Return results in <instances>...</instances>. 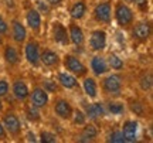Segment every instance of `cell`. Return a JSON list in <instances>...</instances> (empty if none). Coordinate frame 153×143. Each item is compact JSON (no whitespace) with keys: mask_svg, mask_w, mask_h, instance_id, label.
Here are the masks:
<instances>
[{"mask_svg":"<svg viewBox=\"0 0 153 143\" xmlns=\"http://www.w3.org/2000/svg\"><path fill=\"white\" fill-rule=\"evenodd\" d=\"M106 62H108V65H109V70H112V71L120 72L125 68V61L122 60L118 54H115V53H111V54L108 55Z\"/></svg>","mask_w":153,"mask_h":143,"instance_id":"obj_27","label":"cell"},{"mask_svg":"<svg viewBox=\"0 0 153 143\" xmlns=\"http://www.w3.org/2000/svg\"><path fill=\"white\" fill-rule=\"evenodd\" d=\"M71 121L75 126H82L84 123L88 122V118L85 115V112L81 109H75L74 108V112H72V116H71Z\"/></svg>","mask_w":153,"mask_h":143,"instance_id":"obj_30","label":"cell"},{"mask_svg":"<svg viewBox=\"0 0 153 143\" xmlns=\"http://www.w3.org/2000/svg\"><path fill=\"white\" fill-rule=\"evenodd\" d=\"M57 82L61 88L64 89H78L79 88V82H78V78L75 75H72L71 72L68 71H60L57 74Z\"/></svg>","mask_w":153,"mask_h":143,"instance_id":"obj_20","label":"cell"},{"mask_svg":"<svg viewBox=\"0 0 153 143\" xmlns=\"http://www.w3.org/2000/svg\"><path fill=\"white\" fill-rule=\"evenodd\" d=\"M41 87H43L48 94H57L58 91H60V85H58V82L55 81V79H44L43 81V84H41Z\"/></svg>","mask_w":153,"mask_h":143,"instance_id":"obj_32","label":"cell"},{"mask_svg":"<svg viewBox=\"0 0 153 143\" xmlns=\"http://www.w3.org/2000/svg\"><path fill=\"white\" fill-rule=\"evenodd\" d=\"M38 138H40V142H43V143H57L58 142V136H57L54 132L45 130V129L40 130Z\"/></svg>","mask_w":153,"mask_h":143,"instance_id":"obj_31","label":"cell"},{"mask_svg":"<svg viewBox=\"0 0 153 143\" xmlns=\"http://www.w3.org/2000/svg\"><path fill=\"white\" fill-rule=\"evenodd\" d=\"M9 94H10V82L4 78H1L0 79V98H6Z\"/></svg>","mask_w":153,"mask_h":143,"instance_id":"obj_34","label":"cell"},{"mask_svg":"<svg viewBox=\"0 0 153 143\" xmlns=\"http://www.w3.org/2000/svg\"><path fill=\"white\" fill-rule=\"evenodd\" d=\"M62 67L65 68V71L71 72L72 75H75L76 78L85 77L89 72L88 67L74 54H65L62 57Z\"/></svg>","mask_w":153,"mask_h":143,"instance_id":"obj_4","label":"cell"},{"mask_svg":"<svg viewBox=\"0 0 153 143\" xmlns=\"http://www.w3.org/2000/svg\"><path fill=\"white\" fill-rule=\"evenodd\" d=\"M64 0H45V3L50 6V7H58V6L62 4Z\"/></svg>","mask_w":153,"mask_h":143,"instance_id":"obj_39","label":"cell"},{"mask_svg":"<svg viewBox=\"0 0 153 143\" xmlns=\"http://www.w3.org/2000/svg\"><path fill=\"white\" fill-rule=\"evenodd\" d=\"M123 87H125V77L116 71L114 74H105L104 78L101 79L102 92L108 96H112V98L120 96Z\"/></svg>","mask_w":153,"mask_h":143,"instance_id":"obj_2","label":"cell"},{"mask_svg":"<svg viewBox=\"0 0 153 143\" xmlns=\"http://www.w3.org/2000/svg\"><path fill=\"white\" fill-rule=\"evenodd\" d=\"M131 34L135 41L145 44L152 37V24H150V21H146V20L133 23L131 27Z\"/></svg>","mask_w":153,"mask_h":143,"instance_id":"obj_6","label":"cell"},{"mask_svg":"<svg viewBox=\"0 0 153 143\" xmlns=\"http://www.w3.org/2000/svg\"><path fill=\"white\" fill-rule=\"evenodd\" d=\"M108 142H112V143H125V139H123V135L120 132L119 129L116 130H112V132L108 135Z\"/></svg>","mask_w":153,"mask_h":143,"instance_id":"obj_33","label":"cell"},{"mask_svg":"<svg viewBox=\"0 0 153 143\" xmlns=\"http://www.w3.org/2000/svg\"><path fill=\"white\" fill-rule=\"evenodd\" d=\"M129 109H131L132 113H135L139 118H146L148 116V110H146V105L143 101H139V99H135V101H131L129 102Z\"/></svg>","mask_w":153,"mask_h":143,"instance_id":"obj_28","label":"cell"},{"mask_svg":"<svg viewBox=\"0 0 153 143\" xmlns=\"http://www.w3.org/2000/svg\"><path fill=\"white\" fill-rule=\"evenodd\" d=\"M3 3H4L6 7L10 9V10H14V9H16V1H14V0H3Z\"/></svg>","mask_w":153,"mask_h":143,"instance_id":"obj_40","label":"cell"},{"mask_svg":"<svg viewBox=\"0 0 153 143\" xmlns=\"http://www.w3.org/2000/svg\"><path fill=\"white\" fill-rule=\"evenodd\" d=\"M40 64L45 68H57L61 64L60 54L51 48H44L40 53Z\"/></svg>","mask_w":153,"mask_h":143,"instance_id":"obj_17","label":"cell"},{"mask_svg":"<svg viewBox=\"0 0 153 143\" xmlns=\"http://www.w3.org/2000/svg\"><path fill=\"white\" fill-rule=\"evenodd\" d=\"M50 9H51V7H50L45 1H44V3H43V1H38V9H37V10L40 11V14H48Z\"/></svg>","mask_w":153,"mask_h":143,"instance_id":"obj_37","label":"cell"},{"mask_svg":"<svg viewBox=\"0 0 153 143\" xmlns=\"http://www.w3.org/2000/svg\"><path fill=\"white\" fill-rule=\"evenodd\" d=\"M120 132L123 135L125 143H133L137 140V132H139V123L133 119H126L122 125Z\"/></svg>","mask_w":153,"mask_h":143,"instance_id":"obj_19","label":"cell"},{"mask_svg":"<svg viewBox=\"0 0 153 143\" xmlns=\"http://www.w3.org/2000/svg\"><path fill=\"white\" fill-rule=\"evenodd\" d=\"M82 89L84 92L87 95L89 99H97L98 98V89H99V85L97 82V79L94 77H82Z\"/></svg>","mask_w":153,"mask_h":143,"instance_id":"obj_24","label":"cell"},{"mask_svg":"<svg viewBox=\"0 0 153 143\" xmlns=\"http://www.w3.org/2000/svg\"><path fill=\"white\" fill-rule=\"evenodd\" d=\"M30 105L36 106L37 109H45L50 105V95L41 85H36L33 89H30V95H28V101Z\"/></svg>","mask_w":153,"mask_h":143,"instance_id":"obj_8","label":"cell"},{"mask_svg":"<svg viewBox=\"0 0 153 143\" xmlns=\"http://www.w3.org/2000/svg\"><path fill=\"white\" fill-rule=\"evenodd\" d=\"M1 47H3V60H4L6 64L10 67L19 65L20 61H22V57H20L17 45L11 44V43H4Z\"/></svg>","mask_w":153,"mask_h":143,"instance_id":"obj_15","label":"cell"},{"mask_svg":"<svg viewBox=\"0 0 153 143\" xmlns=\"http://www.w3.org/2000/svg\"><path fill=\"white\" fill-rule=\"evenodd\" d=\"M85 115L89 121H97L106 115V109L102 102H94L85 106Z\"/></svg>","mask_w":153,"mask_h":143,"instance_id":"obj_23","label":"cell"},{"mask_svg":"<svg viewBox=\"0 0 153 143\" xmlns=\"http://www.w3.org/2000/svg\"><path fill=\"white\" fill-rule=\"evenodd\" d=\"M9 33H10V24H9V21L6 20L4 17L0 14V34L1 36H9Z\"/></svg>","mask_w":153,"mask_h":143,"instance_id":"obj_35","label":"cell"},{"mask_svg":"<svg viewBox=\"0 0 153 143\" xmlns=\"http://www.w3.org/2000/svg\"><path fill=\"white\" fill-rule=\"evenodd\" d=\"M94 20L99 24H111L112 21V1L104 0L94 7L92 10Z\"/></svg>","mask_w":153,"mask_h":143,"instance_id":"obj_7","label":"cell"},{"mask_svg":"<svg viewBox=\"0 0 153 143\" xmlns=\"http://www.w3.org/2000/svg\"><path fill=\"white\" fill-rule=\"evenodd\" d=\"M51 36H53V41L55 44L61 45V47H68L71 44L70 43V36H68V30L58 20H54L51 23Z\"/></svg>","mask_w":153,"mask_h":143,"instance_id":"obj_12","label":"cell"},{"mask_svg":"<svg viewBox=\"0 0 153 143\" xmlns=\"http://www.w3.org/2000/svg\"><path fill=\"white\" fill-rule=\"evenodd\" d=\"M24 58L28 64L34 68H38L40 64V53H41V45L36 39H27L24 43Z\"/></svg>","mask_w":153,"mask_h":143,"instance_id":"obj_5","label":"cell"},{"mask_svg":"<svg viewBox=\"0 0 153 143\" xmlns=\"http://www.w3.org/2000/svg\"><path fill=\"white\" fill-rule=\"evenodd\" d=\"M10 91L14 99L19 101V102H27L28 101V95H30V88H28L27 82L22 79V78H16L13 82H11V87H10Z\"/></svg>","mask_w":153,"mask_h":143,"instance_id":"obj_13","label":"cell"},{"mask_svg":"<svg viewBox=\"0 0 153 143\" xmlns=\"http://www.w3.org/2000/svg\"><path fill=\"white\" fill-rule=\"evenodd\" d=\"M3 44H4V36H1V34H0V47H1Z\"/></svg>","mask_w":153,"mask_h":143,"instance_id":"obj_42","label":"cell"},{"mask_svg":"<svg viewBox=\"0 0 153 143\" xmlns=\"http://www.w3.org/2000/svg\"><path fill=\"white\" fill-rule=\"evenodd\" d=\"M89 50L94 53H102L106 45H108V36L106 31L102 28H95L89 34V41H88Z\"/></svg>","mask_w":153,"mask_h":143,"instance_id":"obj_10","label":"cell"},{"mask_svg":"<svg viewBox=\"0 0 153 143\" xmlns=\"http://www.w3.org/2000/svg\"><path fill=\"white\" fill-rule=\"evenodd\" d=\"M99 130L98 127L95 126L94 123H84L81 126V133L78 136V142H84V143H89L94 142L95 139L98 138Z\"/></svg>","mask_w":153,"mask_h":143,"instance_id":"obj_22","label":"cell"},{"mask_svg":"<svg viewBox=\"0 0 153 143\" xmlns=\"http://www.w3.org/2000/svg\"><path fill=\"white\" fill-rule=\"evenodd\" d=\"M135 6L137 7V10L142 11V13H146L149 9V0H133Z\"/></svg>","mask_w":153,"mask_h":143,"instance_id":"obj_36","label":"cell"},{"mask_svg":"<svg viewBox=\"0 0 153 143\" xmlns=\"http://www.w3.org/2000/svg\"><path fill=\"white\" fill-rule=\"evenodd\" d=\"M123 1H126V3H133V0H123Z\"/></svg>","mask_w":153,"mask_h":143,"instance_id":"obj_43","label":"cell"},{"mask_svg":"<svg viewBox=\"0 0 153 143\" xmlns=\"http://www.w3.org/2000/svg\"><path fill=\"white\" fill-rule=\"evenodd\" d=\"M88 13V4L85 0H75L71 6H70V17L71 20L75 21H81Z\"/></svg>","mask_w":153,"mask_h":143,"instance_id":"obj_21","label":"cell"},{"mask_svg":"<svg viewBox=\"0 0 153 143\" xmlns=\"http://www.w3.org/2000/svg\"><path fill=\"white\" fill-rule=\"evenodd\" d=\"M26 24L36 36L41 33L43 28V17L37 9H28L26 13Z\"/></svg>","mask_w":153,"mask_h":143,"instance_id":"obj_16","label":"cell"},{"mask_svg":"<svg viewBox=\"0 0 153 143\" xmlns=\"http://www.w3.org/2000/svg\"><path fill=\"white\" fill-rule=\"evenodd\" d=\"M24 113H26V116H27L28 121L33 122V123L41 121L40 109H37V108H36V106H33V105H27V106H26V110H24Z\"/></svg>","mask_w":153,"mask_h":143,"instance_id":"obj_29","label":"cell"},{"mask_svg":"<svg viewBox=\"0 0 153 143\" xmlns=\"http://www.w3.org/2000/svg\"><path fill=\"white\" fill-rule=\"evenodd\" d=\"M4 112V102H3V98H0V115Z\"/></svg>","mask_w":153,"mask_h":143,"instance_id":"obj_41","label":"cell"},{"mask_svg":"<svg viewBox=\"0 0 153 143\" xmlns=\"http://www.w3.org/2000/svg\"><path fill=\"white\" fill-rule=\"evenodd\" d=\"M10 24V36L11 40L16 45H23L26 43V40L28 39V33H27V27L23 24L19 19H11Z\"/></svg>","mask_w":153,"mask_h":143,"instance_id":"obj_11","label":"cell"},{"mask_svg":"<svg viewBox=\"0 0 153 143\" xmlns=\"http://www.w3.org/2000/svg\"><path fill=\"white\" fill-rule=\"evenodd\" d=\"M1 123L4 126L7 135L13 139H19L22 138V133H23V126H22V121L17 115L16 112L13 110H7V112H3L1 113Z\"/></svg>","mask_w":153,"mask_h":143,"instance_id":"obj_3","label":"cell"},{"mask_svg":"<svg viewBox=\"0 0 153 143\" xmlns=\"http://www.w3.org/2000/svg\"><path fill=\"white\" fill-rule=\"evenodd\" d=\"M105 109H106V113H109V115L120 116V115L125 113L126 106H125V104L120 102V101H114V99H111L108 104H105Z\"/></svg>","mask_w":153,"mask_h":143,"instance_id":"obj_25","label":"cell"},{"mask_svg":"<svg viewBox=\"0 0 153 143\" xmlns=\"http://www.w3.org/2000/svg\"><path fill=\"white\" fill-rule=\"evenodd\" d=\"M89 68L95 77H104L105 74H108L111 71L109 70V65L106 62V58L102 57V55H94L91 61H89Z\"/></svg>","mask_w":153,"mask_h":143,"instance_id":"obj_18","label":"cell"},{"mask_svg":"<svg viewBox=\"0 0 153 143\" xmlns=\"http://www.w3.org/2000/svg\"><path fill=\"white\" fill-rule=\"evenodd\" d=\"M67 30H68V36H70V43H71L72 45L82 47V45L85 44V33H84V30H82L81 26L78 24V21L70 20Z\"/></svg>","mask_w":153,"mask_h":143,"instance_id":"obj_14","label":"cell"},{"mask_svg":"<svg viewBox=\"0 0 153 143\" xmlns=\"http://www.w3.org/2000/svg\"><path fill=\"white\" fill-rule=\"evenodd\" d=\"M139 87L143 92H150L153 87V77H152V71L148 70V71H143L139 77Z\"/></svg>","mask_w":153,"mask_h":143,"instance_id":"obj_26","label":"cell"},{"mask_svg":"<svg viewBox=\"0 0 153 143\" xmlns=\"http://www.w3.org/2000/svg\"><path fill=\"white\" fill-rule=\"evenodd\" d=\"M53 112L61 121H71L74 106L68 99L62 98V96H57L54 99V102H53Z\"/></svg>","mask_w":153,"mask_h":143,"instance_id":"obj_9","label":"cell"},{"mask_svg":"<svg viewBox=\"0 0 153 143\" xmlns=\"http://www.w3.org/2000/svg\"><path fill=\"white\" fill-rule=\"evenodd\" d=\"M112 16L120 28H131L132 24L136 20L133 9L123 0L115 1L114 7H112Z\"/></svg>","mask_w":153,"mask_h":143,"instance_id":"obj_1","label":"cell"},{"mask_svg":"<svg viewBox=\"0 0 153 143\" xmlns=\"http://www.w3.org/2000/svg\"><path fill=\"white\" fill-rule=\"evenodd\" d=\"M7 139H9V135H7L4 126H3V123H1V121H0V142H4V140H7Z\"/></svg>","mask_w":153,"mask_h":143,"instance_id":"obj_38","label":"cell"}]
</instances>
